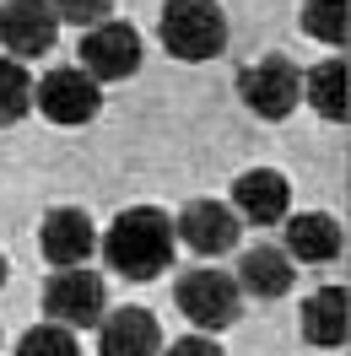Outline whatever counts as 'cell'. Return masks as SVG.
<instances>
[{
  "label": "cell",
  "instance_id": "12",
  "mask_svg": "<svg viewBox=\"0 0 351 356\" xmlns=\"http://www.w3.org/2000/svg\"><path fill=\"white\" fill-rule=\"evenodd\" d=\"M162 351V330L146 308H119L103 313L98 324V356H157Z\"/></svg>",
  "mask_w": 351,
  "mask_h": 356
},
{
  "label": "cell",
  "instance_id": "5",
  "mask_svg": "<svg viewBox=\"0 0 351 356\" xmlns=\"http://www.w3.org/2000/svg\"><path fill=\"white\" fill-rule=\"evenodd\" d=\"M238 97L260 113V119L276 124V119H286V113L303 103V70L292 65L286 54H265V60L238 70Z\"/></svg>",
  "mask_w": 351,
  "mask_h": 356
},
{
  "label": "cell",
  "instance_id": "22",
  "mask_svg": "<svg viewBox=\"0 0 351 356\" xmlns=\"http://www.w3.org/2000/svg\"><path fill=\"white\" fill-rule=\"evenodd\" d=\"M0 286H6V254H0Z\"/></svg>",
  "mask_w": 351,
  "mask_h": 356
},
{
  "label": "cell",
  "instance_id": "10",
  "mask_svg": "<svg viewBox=\"0 0 351 356\" xmlns=\"http://www.w3.org/2000/svg\"><path fill=\"white\" fill-rule=\"evenodd\" d=\"M60 38V17L49 0H6L0 6V44L11 54H49Z\"/></svg>",
  "mask_w": 351,
  "mask_h": 356
},
{
  "label": "cell",
  "instance_id": "11",
  "mask_svg": "<svg viewBox=\"0 0 351 356\" xmlns=\"http://www.w3.org/2000/svg\"><path fill=\"white\" fill-rule=\"evenodd\" d=\"M286 205H292V189H286V178L276 168H249L233 184V216L238 222L276 227V222H286Z\"/></svg>",
  "mask_w": 351,
  "mask_h": 356
},
{
  "label": "cell",
  "instance_id": "14",
  "mask_svg": "<svg viewBox=\"0 0 351 356\" xmlns=\"http://www.w3.org/2000/svg\"><path fill=\"white\" fill-rule=\"evenodd\" d=\"M346 308H351L346 286H319L303 302V340H308V346H325V351H341L346 334H351Z\"/></svg>",
  "mask_w": 351,
  "mask_h": 356
},
{
  "label": "cell",
  "instance_id": "13",
  "mask_svg": "<svg viewBox=\"0 0 351 356\" xmlns=\"http://www.w3.org/2000/svg\"><path fill=\"white\" fill-rule=\"evenodd\" d=\"M341 248H346V232L335 216L325 211H303V216H292L286 222V259H303V265H329V259H341Z\"/></svg>",
  "mask_w": 351,
  "mask_h": 356
},
{
  "label": "cell",
  "instance_id": "3",
  "mask_svg": "<svg viewBox=\"0 0 351 356\" xmlns=\"http://www.w3.org/2000/svg\"><path fill=\"white\" fill-rule=\"evenodd\" d=\"M173 302H178V313H184L200 334H217V330H227V324H238L243 291H238V281H233L227 270H205L200 265V270H184V275H178Z\"/></svg>",
  "mask_w": 351,
  "mask_h": 356
},
{
  "label": "cell",
  "instance_id": "4",
  "mask_svg": "<svg viewBox=\"0 0 351 356\" xmlns=\"http://www.w3.org/2000/svg\"><path fill=\"white\" fill-rule=\"evenodd\" d=\"M44 313L49 324H65V330H98L103 313H109V291H103V275L98 270H54L44 286Z\"/></svg>",
  "mask_w": 351,
  "mask_h": 356
},
{
  "label": "cell",
  "instance_id": "6",
  "mask_svg": "<svg viewBox=\"0 0 351 356\" xmlns=\"http://www.w3.org/2000/svg\"><path fill=\"white\" fill-rule=\"evenodd\" d=\"M33 103H38V113L54 119V124H87V119H98V108H103V87H98L81 65H54L44 81L33 87Z\"/></svg>",
  "mask_w": 351,
  "mask_h": 356
},
{
  "label": "cell",
  "instance_id": "20",
  "mask_svg": "<svg viewBox=\"0 0 351 356\" xmlns=\"http://www.w3.org/2000/svg\"><path fill=\"white\" fill-rule=\"evenodd\" d=\"M49 6H54L60 22H81V27L103 22V17L114 11V0H49Z\"/></svg>",
  "mask_w": 351,
  "mask_h": 356
},
{
  "label": "cell",
  "instance_id": "9",
  "mask_svg": "<svg viewBox=\"0 0 351 356\" xmlns=\"http://www.w3.org/2000/svg\"><path fill=\"white\" fill-rule=\"evenodd\" d=\"M38 248L54 270H70V265H87L92 248H98V232H92V216L76 211V205H54L38 227Z\"/></svg>",
  "mask_w": 351,
  "mask_h": 356
},
{
  "label": "cell",
  "instance_id": "2",
  "mask_svg": "<svg viewBox=\"0 0 351 356\" xmlns=\"http://www.w3.org/2000/svg\"><path fill=\"white\" fill-rule=\"evenodd\" d=\"M157 38L173 60L200 65V60H217L227 49V17H221L217 0H168L157 17Z\"/></svg>",
  "mask_w": 351,
  "mask_h": 356
},
{
  "label": "cell",
  "instance_id": "15",
  "mask_svg": "<svg viewBox=\"0 0 351 356\" xmlns=\"http://www.w3.org/2000/svg\"><path fill=\"white\" fill-rule=\"evenodd\" d=\"M292 259H286L281 248H270V243H260V248H249L238 259V291H249V297H265V302H276V297H286L292 291Z\"/></svg>",
  "mask_w": 351,
  "mask_h": 356
},
{
  "label": "cell",
  "instance_id": "17",
  "mask_svg": "<svg viewBox=\"0 0 351 356\" xmlns=\"http://www.w3.org/2000/svg\"><path fill=\"white\" fill-rule=\"evenodd\" d=\"M303 27L308 38L346 49V0H303Z\"/></svg>",
  "mask_w": 351,
  "mask_h": 356
},
{
  "label": "cell",
  "instance_id": "7",
  "mask_svg": "<svg viewBox=\"0 0 351 356\" xmlns=\"http://www.w3.org/2000/svg\"><path fill=\"white\" fill-rule=\"evenodd\" d=\"M81 70H87L98 87L135 76V70H141V33H135L130 22H114V17L92 22L87 38H81Z\"/></svg>",
  "mask_w": 351,
  "mask_h": 356
},
{
  "label": "cell",
  "instance_id": "21",
  "mask_svg": "<svg viewBox=\"0 0 351 356\" xmlns=\"http://www.w3.org/2000/svg\"><path fill=\"white\" fill-rule=\"evenodd\" d=\"M168 356H227V351H221L211 334L195 330V334H184V340H173V346H168Z\"/></svg>",
  "mask_w": 351,
  "mask_h": 356
},
{
  "label": "cell",
  "instance_id": "8",
  "mask_svg": "<svg viewBox=\"0 0 351 356\" xmlns=\"http://www.w3.org/2000/svg\"><path fill=\"white\" fill-rule=\"evenodd\" d=\"M173 238L189 243L200 259H217L227 248H238V216H233V205H221V200H189L173 216Z\"/></svg>",
  "mask_w": 351,
  "mask_h": 356
},
{
  "label": "cell",
  "instance_id": "18",
  "mask_svg": "<svg viewBox=\"0 0 351 356\" xmlns=\"http://www.w3.org/2000/svg\"><path fill=\"white\" fill-rule=\"evenodd\" d=\"M33 108V76L22 70V60H0V124H17Z\"/></svg>",
  "mask_w": 351,
  "mask_h": 356
},
{
  "label": "cell",
  "instance_id": "1",
  "mask_svg": "<svg viewBox=\"0 0 351 356\" xmlns=\"http://www.w3.org/2000/svg\"><path fill=\"white\" fill-rule=\"evenodd\" d=\"M173 248H178L173 216H162L157 205H130V211L114 216L109 238H103V259L125 281H152L173 265Z\"/></svg>",
  "mask_w": 351,
  "mask_h": 356
},
{
  "label": "cell",
  "instance_id": "16",
  "mask_svg": "<svg viewBox=\"0 0 351 356\" xmlns=\"http://www.w3.org/2000/svg\"><path fill=\"white\" fill-rule=\"evenodd\" d=\"M303 97L325 113V119L346 124V60H341V54H335V60H319V65L303 76Z\"/></svg>",
  "mask_w": 351,
  "mask_h": 356
},
{
  "label": "cell",
  "instance_id": "19",
  "mask_svg": "<svg viewBox=\"0 0 351 356\" xmlns=\"http://www.w3.org/2000/svg\"><path fill=\"white\" fill-rule=\"evenodd\" d=\"M17 356H81V346H76V330L65 324H38L17 340Z\"/></svg>",
  "mask_w": 351,
  "mask_h": 356
}]
</instances>
